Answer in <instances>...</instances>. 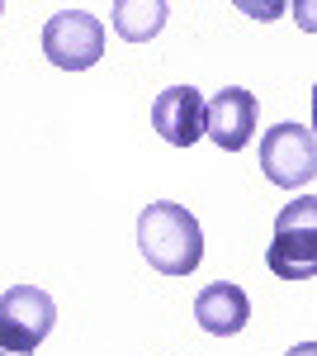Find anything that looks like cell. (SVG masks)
Masks as SVG:
<instances>
[{
	"label": "cell",
	"instance_id": "ba28073f",
	"mask_svg": "<svg viewBox=\"0 0 317 356\" xmlns=\"http://www.w3.org/2000/svg\"><path fill=\"white\" fill-rule=\"evenodd\" d=\"M194 318L213 337H237L251 323V300H246V290L232 285V280H213V285H204L194 295Z\"/></svg>",
	"mask_w": 317,
	"mask_h": 356
},
{
	"label": "cell",
	"instance_id": "3957f363",
	"mask_svg": "<svg viewBox=\"0 0 317 356\" xmlns=\"http://www.w3.org/2000/svg\"><path fill=\"white\" fill-rule=\"evenodd\" d=\"M261 171H265L270 186H284V191L313 186V176H317V138H313V129H308V124H275V129H265Z\"/></svg>",
	"mask_w": 317,
	"mask_h": 356
},
{
	"label": "cell",
	"instance_id": "52a82bcc",
	"mask_svg": "<svg viewBox=\"0 0 317 356\" xmlns=\"http://www.w3.org/2000/svg\"><path fill=\"white\" fill-rule=\"evenodd\" d=\"M152 129L171 147H189L204 138V95L194 86H171L152 100Z\"/></svg>",
	"mask_w": 317,
	"mask_h": 356
},
{
	"label": "cell",
	"instance_id": "8992f818",
	"mask_svg": "<svg viewBox=\"0 0 317 356\" xmlns=\"http://www.w3.org/2000/svg\"><path fill=\"white\" fill-rule=\"evenodd\" d=\"M256 90H241V86H223L213 100H204V134L223 147V152H241L251 138H256Z\"/></svg>",
	"mask_w": 317,
	"mask_h": 356
},
{
	"label": "cell",
	"instance_id": "6da1fadb",
	"mask_svg": "<svg viewBox=\"0 0 317 356\" xmlns=\"http://www.w3.org/2000/svg\"><path fill=\"white\" fill-rule=\"evenodd\" d=\"M137 247L147 257V266H157L161 275H189L204 261V233L199 219L175 200H157L142 209L137 219Z\"/></svg>",
	"mask_w": 317,
	"mask_h": 356
},
{
	"label": "cell",
	"instance_id": "30bf717a",
	"mask_svg": "<svg viewBox=\"0 0 317 356\" xmlns=\"http://www.w3.org/2000/svg\"><path fill=\"white\" fill-rule=\"evenodd\" d=\"M289 356H317V347H313V342H303V347H293Z\"/></svg>",
	"mask_w": 317,
	"mask_h": 356
},
{
	"label": "cell",
	"instance_id": "277c9868",
	"mask_svg": "<svg viewBox=\"0 0 317 356\" xmlns=\"http://www.w3.org/2000/svg\"><path fill=\"white\" fill-rule=\"evenodd\" d=\"M57 328V304L48 290L38 285H10L0 295V342L15 352H38L48 342V332Z\"/></svg>",
	"mask_w": 317,
	"mask_h": 356
},
{
	"label": "cell",
	"instance_id": "8fae6325",
	"mask_svg": "<svg viewBox=\"0 0 317 356\" xmlns=\"http://www.w3.org/2000/svg\"><path fill=\"white\" fill-rule=\"evenodd\" d=\"M0 356H28V352H15V347H5V342H0Z\"/></svg>",
	"mask_w": 317,
	"mask_h": 356
},
{
	"label": "cell",
	"instance_id": "9c48e42d",
	"mask_svg": "<svg viewBox=\"0 0 317 356\" xmlns=\"http://www.w3.org/2000/svg\"><path fill=\"white\" fill-rule=\"evenodd\" d=\"M166 15H171V10H166L161 0H147V5L119 0V5H114V29H119V38H128V43H147V38L161 33Z\"/></svg>",
	"mask_w": 317,
	"mask_h": 356
},
{
	"label": "cell",
	"instance_id": "7a4b0ae2",
	"mask_svg": "<svg viewBox=\"0 0 317 356\" xmlns=\"http://www.w3.org/2000/svg\"><path fill=\"white\" fill-rule=\"evenodd\" d=\"M265 261H270V271L280 280H308L317 271V200L313 195H298L293 204L280 209Z\"/></svg>",
	"mask_w": 317,
	"mask_h": 356
},
{
	"label": "cell",
	"instance_id": "7c38bea8",
	"mask_svg": "<svg viewBox=\"0 0 317 356\" xmlns=\"http://www.w3.org/2000/svg\"><path fill=\"white\" fill-rule=\"evenodd\" d=\"M0 15H5V5H0Z\"/></svg>",
	"mask_w": 317,
	"mask_h": 356
},
{
	"label": "cell",
	"instance_id": "5b68a950",
	"mask_svg": "<svg viewBox=\"0 0 317 356\" xmlns=\"http://www.w3.org/2000/svg\"><path fill=\"white\" fill-rule=\"evenodd\" d=\"M43 53L62 72H85L105 57V24L90 10H57L43 24Z\"/></svg>",
	"mask_w": 317,
	"mask_h": 356
}]
</instances>
